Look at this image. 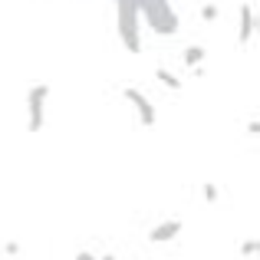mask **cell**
Returning <instances> with one entry per match:
<instances>
[{
	"label": "cell",
	"mask_w": 260,
	"mask_h": 260,
	"mask_svg": "<svg viewBox=\"0 0 260 260\" xmlns=\"http://www.w3.org/2000/svg\"><path fill=\"white\" fill-rule=\"evenodd\" d=\"M115 10H119V40L132 56L142 53V37H139V7L132 0H115Z\"/></svg>",
	"instance_id": "obj_1"
},
{
	"label": "cell",
	"mask_w": 260,
	"mask_h": 260,
	"mask_svg": "<svg viewBox=\"0 0 260 260\" xmlns=\"http://www.w3.org/2000/svg\"><path fill=\"white\" fill-rule=\"evenodd\" d=\"M46 102H50V83H37L26 92V128L33 135L43 132L46 125Z\"/></svg>",
	"instance_id": "obj_2"
},
{
	"label": "cell",
	"mask_w": 260,
	"mask_h": 260,
	"mask_svg": "<svg viewBox=\"0 0 260 260\" xmlns=\"http://www.w3.org/2000/svg\"><path fill=\"white\" fill-rule=\"evenodd\" d=\"M122 95H125V99L135 106V112H139V122H142V125L152 128V125H155V106H152V99H148L142 89H135V86H128Z\"/></svg>",
	"instance_id": "obj_3"
},
{
	"label": "cell",
	"mask_w": 260,
	"mask_h": 260,
	"mask_svg": "<svg viewBox=\"0 0 260 260\" xmlns=\"http://www.w3.org/2000/svg\"><path fill=\"white\" fill-rule=\"evenodd\" d=\"M257 33V17H254V4H241V30H237V40H241L244 46L254 40Z\"/></svg>",
	"instance_id": "obj_4"
},
{
	"label": "cell",
	"mask_w": 260,
	"mask_h": 260,
	"mask_svg": "<svg viewBox=\"0 0 260 260\" xmlns=\"http://www.w3.org/2000/svg\"><path fill=\"white\" fill-rule=\"evenodd\" d=\"M181 228H184V224L175 221V217H172V221H161L158 228L148 231V241H152V244H168V241H175V237L181 234Z\"/></svg>",
	"instance_id": "obj_5"
},
{
	"label": "cell",
	"mask_w": 260,
	"mask_h": 260,
	"mask_svg": "<svg viewBox=\"0 0 260 260\" xmlns=\"http://www.w3.org/2000/svg\"><path fill=\"white\" fill-rule=\"evenodd\" d=\"M204 56H208V53H204V46H188V50H184V66L198 70V66L204 63Z\"/></svg>",
	"instance_id": "obj_6"
},
{
	"label": "cell",
	"mask_w": 260,
	"mask_h": 260,
	"mask_svg": "<svg viewBox=\"0 0 260 260\" xmlns=\"http://www.w3.org/2000/svg\"><path fill=\"white\" fill-rule=\"evenodd\" d=\"M155 76H158V83H161V86H168V89H181V79L172 76L168 70H155Z\"/></svg>",
	"instance_id": "obj_7"
},
{
	"label": "cell",
	"mask_w": 260,
	"mask_h": 260,
	"mask_svg": "<svg viewBox=\"0 0 260 260\" xmlns=\"http://www.w3.org/2000/svg\"><path fill=\"white\" fill-rule=\"evenodd\" d=\"M201 194H204V201H208V204H214L217 198H221V191H217V184H214V181H204Z\"/></svg>",
	"instance_id": "obj_8"
},
{
	"label": "cell",
	"mask_w": 260,
	"mask_h": 260,
	"mask_svg": "<svg viewBox=\"0 0 260 260\" xmlns=\"http://www.w3.org/2000/svg\"><path fill=\"white\" fill-rule=\"evenodd\" d=\"M217 17H221V10H217V4H204V7H201V20H208V23H214Z\"/></svg>",
	"instance_id": "obj_9"
},
{
	"label": "cell",
	"mask_w": 260,
	"mask_h": 260,
	"mask_svg": "<svg viewBox=\"0 0 260 260\" xmlns=\"http://www.w3.org/2000/svg\"><path fill=\"white\" fill-rule=\"evenodd\" d=\"M257 247H260V244L254 241V237H250V241H244V244H241V254H244V257H254V254H257Z\"/></svg>",
	"instance_id": "obj_10"
},
{
	"label": "cell",
	"mask_w": 260,
	"mask_h": 260,
	"mask_svg": "<svg viewBox=\"0 0 260 260\" xmlns=\"http://www.w3.org/2000/svg\"><path fill=\"white\" fill-rule=\"evenodd\" d=\"M7 254H20V244L17 241H7Z\"/></svg>",
	"instance_id": "obj_11"
},
{
	"label": "cell",
	"mask_w": 260,
	"mask_h": 260,
	"mask_svg": "<svg viewBox=\"0 0 260 260\" xmlns=\"http://www.w3.org/2000/svg\"><path fill=\"white\" fill-rule=\"evenodd\" d=\"M76 260H95V257L89 254V250H83V254H76Z\"/></svg>",
	"instance_id": "obj_12"
},
{
	"label": "cell",
	"mask_w": 260,
	"mask_h": 260,
	"mask_svg": "<svg viewBox=\"0 0 260 260\" xmlns=\"http://www.w3.org/2000/svg\"><path fill=\"white\" fill-rule=\"evenodd\" d=\"M102 260H115V257H112V254H106V257H102Z\"/></svg>",
	"instance_id": "obj_13"
}]
</instances>
